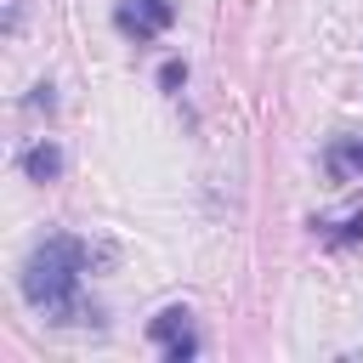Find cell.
Masks as SVG:
<instances>
[{
    "label": "cell",
    "instance_id": "1",
    "mask_svg": "<svg viewBox=\"0 0 363 363\" xmlns=\"http://www.w3.org/2000/svg\"><path fill=\"white\" fill-rule=\"evenodd\" d=\"M85 272H91V244L74 233H51L23 261V301L34 312H45L51 323H85V318H96V306L85 312V301H79Z\"/></svg>",
    "mask_w": 363,
    "mask_h": 363
},
{
    "label": "cell",
    "instance_id": "2",
    "mask_svg": "<svg viewBox=\"0 0 363 363\" xmlns=\"http://www.w3.org/2000/svg\"><path fill=\"white\" fill-rule=\"evenodd\" d=\"M113 23H119V34H130L136 45H147V40H159L176 23V0H119Z\"/></svg>",
    "mask_w": 363,
    "mask_h": 363
},
{
    "label": "cell",
    "instance_id": "3",
    "mask_svg": "<svg viewBox=\"0 0 363 363\" xmlns=\"http://www.w3.org/2000/svg\"><path fill=\"white\" fill-rule=\"evenodd\" d=\"M147 335L164 346L170 363H187V357L199 352V335H193V312H187V306H164V312L147 323Z\"/></svg>",
    "mask_w": 363,
    "mask_h": 363
},
{
    "label": "cell",
    "instance_id": "4",
    "mask_svg": "<svg viewBox=\"0 0 363 363\" xmlns=\"http://www.w3.org/2000/svg\"><path fill=\"white\" fill-rule=\"evenodd\" d=\"M323 170L335 182H363V136H340L323 147Z\"/></svg>",
    "mask_w": 363,
    "mask_h": 363
},
{
    "label": "cell",
    "instance_id": "5",
    "mask_svg": "<svg viewBox=\"0 0 363 363\" xmlns=\"http://www.w3.org/2000/svg\"><path fill=\"white\" fill-rule=\"evenodd\" d=\"M23 176L28 182H57L62 176V147L57 142H28L23 147Z\"/></svg>",
    "mask_w": 363,
    "mask_h": 363
},
{
    "label": "cell",
    "instance_id": "6",
    "mask_svg": "<svg viewBox=\"0 0 363 363\" xmlns=\"http://www.w3.org/2000/svg\"><path fill=\"white\" fill-rule=\"evenodd\" d=\"M329 244H357L363 238V210H352V216H340V221H312Z\"/></svg>",
    "mask_w": 363,
    "mask_h": 363
},
{
    "label": "cell",
    "instance_id": "7",
    "mask_svg": "<svg viewBox=\"0 0 363 363\" xmlns=\"http://www.w3.org/2000/svg\"><path fill=\"white\" fill-rule=\"evenodd\" d=\"M159 85H164V91H182V85H187V62H182V57H170V62L159 68Z\"/></svg>",
    "mask_w": 363,
    "mask_h": 363
},
{
    "label": "cell",
    "instance_id": "8",
    "mask_svg": "<svg viewBox=\"0 0 363 363\" xmlns=\"http://www.w3.org/2000/svg\"><path fill=\"white\" fill-rule=\"evenodd\" d=\"M51 102H57V96H51V85H34V96H28V108H34V113H40V108L51 113Z\"/></svg>",
    "mask_w": 363,
    "mask_h": 363
}]
</instances>
